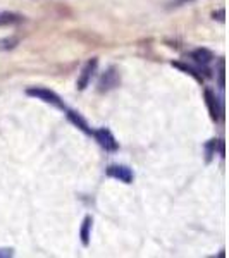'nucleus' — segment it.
I'll use <instances>...</instances> for the list:
<instances>
[{"instance_id":"f257e3e1","label":"nucleus","mask_w":229,"mask_h":258,"mask_svg":"<svg viewBox=\"0 0 229 258\" xmlns=\"http://www.w3.org/2000/svg\"><path fill=\"white\" fill-rule=\"evenodd\" d=\"M26 95H30V97L37 98V100H42L45 103H50V105L57 107V109L61 110H66L68 107L64 105V102H62V98L59 97L55 91L49 90V88H42V86H31V88L26 90Z\"/></svg>"},{"instance_id":"f03ea898","label":"nucleus","mask_w":229,"mask_h":258,"mask_svg":"<svg viewBox=\"0 0 229 258\" xmlns=\"http://www.w3.org/2000/svg\"><path fill=\"white\" fill-rule=\"evenodd\" d=\"M92 134L105 152H117V150H119V143H117V140L114 138V134L110 133L109 129L98 128V129H95Z\"/></svg>"},{"instance_id":"7ed1b4c3","label":"nucleus","mask_w":229,"mask_h":258,"mask_svg":"<svg viewBox=\"0 0 229 258\" xmlns=\"http://www.w3.org/2000/svg\"><path fill=\"white\" fill-rule=\"evenodd\" d=\"M121 83V76H119V71L116 67H109L104 74H102L100 81H98V91L100 93H107V91L117 88Z\"/></svg>"},{"instance_id":"20e7f679","label":"nucleus","mask_w":229,"mask_h":258,"mask_svg":"<svg viewBox=\"0 0 229 258\" xmlns=\"http://www.w3.org/2000/svg\"><path fill=\"white\" fill-rule=\"evenodd\" d=\"M109 177L112 179H117L124 184H131L133 179H135V172L128 167V165H121V164H114V165H109L107 170H105Z\"/></svg>"},{"instance_id":"39448f33","label":"nucleus","mask_w":229,"mask_h":258,"mask_svg":"<svg viewBox=\"0 0 229 258\" xmlns=\"http://www.w3.org/2000/svg\"><path fill=\"white\" fill-rule=\"evenodd\" d=\"M97 67H98V59H90V61L83 66V69L80 73V78H78V81H76V88L78 90H80V91L86 90V86L92 83V78L95 76V73H97Z\"/></svg>"},{"instance_id":"423d86ee","label":"nucleus","mask_w":229,"mask_h":258,"mask_svg":"<svg viewBox=\"0 0 229 258\" xmlns=\"http://www.w3.org/2000/svg\"><path fill=\"white\" fill-rule=\"evenodd\" d=\"M205 103H207V109H208V114H210V119L212 121H220L222 119V107H220V102L219 98L215 97V93L212 91L210 88L205 90Z\"/></svg>"},{"instance_id":"0eeeda50","label":"nucleus","mask_w":229,"mask_h":258,"mask_svg":"<svg viewBox=\"0 0 229 258\" xmlns=\"http://www.w3.org/2000/svg\"><path fill=\"white\" fill-rule=\"evenodd\" d=\"M66 116H68V119H69L71 124H74L78 129H81L85 134H92V133H93V129L88 126V122H86L85 119H83L78 112H74V110L66 109Z\"/></svg>"},{"instance_id":"6e6552de","label":"nucleus","mask_w":229,"mask_h":258,"mask_svg":"<svg viewBox=\"0 0 229 258\" xmlns=\"http://www.w3.org/2000/svg\"><path fill=\"white\" fill-rule=\"evenodd\" d=\"M191 59L196 62L198 66H208L212 61H214V54H212L208 49H195L191 52Z\"/></svg>"},{"instance_id":"1a4fd4ad","label":"nucleus","mask_w":229,"mask_h":258,"mask_svg":"<svg viewBox=\"0 0 229 258\" xmlns=\"http://www.w3.org/2000/svg\"><path fill=\"white\" fill-rule=\"evenodd\" d=\"M25 23V16L7 13V11H0V26H16Z\"/></svg>"},{"instance_id":"9d476101","label":"nucleus","mask_w":229,"mask_h":258,"mask_svg":"<svg viewBox=\"0 0 229 258\" xmlns=\"http://www.w3.org/2000/svg\"><path fill=\"white\" fill-rule=\"evenodd\" d=\"M92 224H93V219L90 215H86L85 219H83V224H81V229H80V237H81L83 246L90 244V237H92Z\"/></svg>"},{"instance_id":"9b49d317","label":"nucleus","mask_w":229,"mask_h":258,"mask_svg":"<svg viewBox=\"0 0 229 258\" xmlns=\"http://www.w3.org/2000/svg\"><path fill=\"white\" fill-rule=\"evenodd\" d=\"M171 66L172 67H177V69L183 71V73H186V74H189V76H193L198 83L203 81L202 74H200L198 69H195V67H191V66H188V64H183V62H171Z\"/></svg>"},{"instance_id":"f8f14e48","label":"nucleus","mask_w":229,"mask_h":258,"mask_svg":"<svg viewBox=\"0 0 229 258\" xmlns=\"http://www.w3.org/2000/svg\"><path fill=\"white\" fill-rule=\"evenodd\" d=\"M18 45H19V38L18 37L0 38V50H13Z\"/></svg>"},{"instance_id":"ddd939ff","label":"nucleus","mask_w":229,"mask_h":258,"mask_svg":"<svg viewBox=\"0 0 229 258\" xmlns=\"http://www.w3.org/2000/svg\"><path fill=\"white\" fill-rule=\"evenodd\" d=\"M219 86L224 88V61H219Z\"/></svg>"},{"instance_id":"4468645a","label":"nucleus","mask_w":229,"mask_h":258,"mask_svg":"<svg viewBox=\"0 0 229 258\" xmlns=\"http://www.w3.org/2000/svg\"><path fill=\"white\" fill-rule=\"evenodd\" d=\"M14 255V249L13 248H2L0 249V258H9Z\"/></svg>"},{"instance_id":"2eb2a0df","label":"nucleus","mask_w":229,"mask_h":258,"mask_svg":"<svg viewBox=\"0 0 229 258\" xmlns=\"http://www.w3.org/2000/svg\"><path fill=\"white\" fill-rule=\"evenodd\" d=\"M212 16H214V19H219L220 23H224V9L217 11V13H214Z\"/></svg>"},{"instance_id":"dca6fc26","label":"nucleus","mask_w":229,"mask_h":258,"mask_svg":"<svg viewBox=\"0 0 229 258\" xmlns=\"http://www.w3.org/2000/svg\"><path fill=\"white\" fill-rule=\"evenodd\" d=\"M189 2H193V0H176L174 6H183V4H189Z\"/></svg>"}]
</instances>
